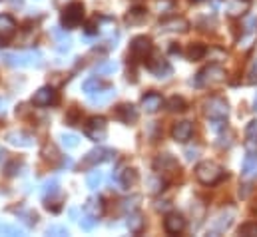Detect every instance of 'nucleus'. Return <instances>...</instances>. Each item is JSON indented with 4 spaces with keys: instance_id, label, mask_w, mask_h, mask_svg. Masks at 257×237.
Returning a JSON list of instances; mask_svg holds the SVG:
<instances>
[{
    "instance_id": "f257e3e1",
    "label": "nucleus",
    "mask_w": 257,
    "mask_h": 237,
    "mask_svg": "<svg viewBox=\"0 0 257 237\" xmlns=\"http://www.w3.org/2000/svg\"><path fill=\"white\" fill-rule=\"evenodd\" d=\"M195 178L203 185H215V183H219L221 179L225 178V170L217 162L205 160V162H199L195 166Z\"/></svg>"
},
{
    "instance_id": "f03ea898",
    "label": "nucleus",
    "mask_w": 257,
    "mask_h": 237,
    "mask_svg": "<svg viewBox=\"0 0 257 237\" xmlns=\"http://www.w3.org/2000/svg\"><path fill=\"white\" fill-rule=\"evenodd\" d=\"M2 60L8 66H14V68H34V66L42 64V54L38 50H26V52L2 54Z\"/></svg>"
},
{
    "instance_id": "7ed1b4c3",
    "label": "nucleus",
    "mask_w": 257,
    "mask_h": 237,
    "mask_svg": "<svg viewBox=\"0 0 257 237\" xmlns=\"http://www.w3.org/2000/svg\"><path fill=\"white\" fill-rule=\"evenodd\" d=\"M223 80H225V70L219 64H209L203 70H199V74L195 76V86L197 88H209V86H215Z\"/></svg>"
},
{
    "instance_id": "20e7f679",
    "label": "nucleus",
    "mask_w": 257,
    "mask_h": 237,
    "mask_svg": "<svg viewBox=\"0 0 257 237\" xmlns=\"http://www.w3.org/2000/svg\"><path fill=\"white\" fill-rule=\"evenodd\" d=\"M203 114L209 120H215V122H221L229 116V104L223 100V98H207L203 102Z\"/></svg>"
},
{
    "instance_id": "39448f33",
    "label": "nucleus",
    "mask_w": 257,
    "mask_h": 237,
    "mask_svg": "<svg viewBox=\"0 0 257 237\" xmlns=\"http://www.w3.org/2000/svg\"><path fill=\"white\" fill-rule=\"evenodd\" d=\"M84 18V4L82 2H70L62 10V26L64 28H76Z\"/></svg>"
},
{
    "instance_id": "423d86ee",
    "label": "nucleus",
    "mask_w": 257,
    "mask_h": 237,
    "mask_svg": "<svg viewBox=\"0 0 257 237\" xmlns=\"http://www.w3.org/2000/svg\"><path fill=\"white\" fill-rule=\"evenodd\" d=\"M114 156H116L114 150H108V148H94V150H90V152L84 156L82 168H84V170L94 168V166H98V164H104V162L114 160Z\"/></svg>"
},
{
    "instance_id": "0eeeda50",
    "label": "nucleus",
    "mask_w": 257,
    "mask_h": 237,
    "mask_svg": "<svg viewBox=\"0 0 257 237\" xmlns=\"http://www.w3.org/2000/svg\"><path fill=\"white\" fill-rule=\"evenodd\" d=\"M84 132H86V136L92 142H102L108 136V122H106V118H102V116H94V118L88 120Z\"/></svg>"
},
{
    "instance_id": "6e6552de",
    "label": "nucleus",
    "mask_w": 257,
    "mask_h": 237,
    "mask_svg": "<svg viewBox=\"0 0 257 237\" xmlns=\"http://www.w3.org/2000/svg\"><path fill=\"white\" fill-rule=\"evenodd\" d=\"M233 217H235V211H233L231 207H227V209H221V211L215 215V219L211 221V225H209V233H211V235H219V233H225V231L231 227V223H233Z\"/></svg>"
},
{
    "instance_id": "1a4fd4ad",
    "label": "nucleus",
    "mask_w": 257,
    "mask_h": 237,
    "mask_svg": "<svg viewBox=\"0 0 257 237\" xmlns=\"http://www.w3.org/2000/svg\"><path fill=\"white\" fill-rule=\"evenodd\" d=\"M152 54V40L148 36H136L130 44V56L134 60H146Z\"/></svg>"
},
{
    "instance_id": "9d476101",
    "label": "nucleus",
    "mask_w": 257,
    "mask_h": 237,
    "mask_svg": "<svg viewBox=\"0 0 257 237\" xmlns=\"http://www.w3.org/2000/svg\"><path fill=\"white\" fill-rule=\"evenodd\" d=\"M148 62H146V66H148V70L156 76V78H168L170 74H172V66H170V62L166 58H162L160 54H154V56H148Z\"/></svg>"
},
{
    "instance_id": "9b49d317",
    "label": "nucleus",
    "mask_w": 257,
    "mask_h": 237,
    "mask_svg": "<svg viewBox=\"0 0 257 237\" xmlns=\"http://www.w3.org/2000/svg\"><path fill=\"white\" fill-rule=\"evenodd\" d=\"M56 102H58V94H56V90L50 88V86H44V88L36 90L34 96H32V104H34V106H40V108L54 106Z\"/></svg>"
},
{
    "instance_id": "f8f14e48",
    "label": "nucleus",
    "mask_w": 257,
    "mask_h": 237,
    "mask_svg": "<svg viewBox=\"0 0 257 237\" xmlns=\"http://www.w3.org/2000/svg\"><path fill=\"white\" fill-rule=\"evenodd\" d=\"M154 168L160 174H176V172H180V164L172 154H160L156 158V162H154Z\"/></svg>"
},
{
    "instance_id": "ddd939ff",
    "label": "nucleus",
    "mask_w": 257,
    "mask_h": 237,
    "mask_svg": "<svg viewBox=\"0 0 257 237\" xmlns=\"http://www.w3.org/2000/svg\"><path fill=\"white\" fill-rule=\"evenodd\" d=\"M4 140L10 146H16V148H30L34 144V138L28 132H22V130H10V132H6L4 134Z\"/></svg>"
},
{
    "instance_id": "4468645a",
    "label": "nucleus",
    "mask_w": 257,
    "mask_h": 237,
    "mask_svg": "<svg viewBox=\"0 0 257 237\" xmlns=\"http://www.w3.org/2000/svg\"><path fill=\"white\" fill-rule=\"evenodd\" d=\"M164 227H166V231H168L170 235H178V233H182V231L186 229V219H184L182 213L172 211V213L166 215V219H164Z\"/></svg>"
},
{
    "instance_id": "2eb2a0df",
    "label": "nucleus",
    "mask_w": 257,
    "mask_h": 237,
    "mask_svg": "<svg viewBox=\"0 0 257 237\" xmlns=\"http://www.w3.org/2000/svg\"><path fill=\"white\" fill-rule=\"evenodd\" d=\"M188 28H190V22L182 16H172L160 22V30L164 32H188Z\"/></svg>"
},
{
    "instance_id": "dca6fc26",
    "label": "nucleus",
    "mask_w": 257,
    "mask_h": 237,
    "mask_svg": "<svg viewBox=\"0 0 257 237\" xmlns=\"http://www.w3.org/2000/svg\"><path fill=\"white\" fill-rule=\"evenodd\" d=\"M192 136H193L192 122H178V124H174V128H172V138H174L176 142L186 144Z\"/></svg>"
},
{
    "instance_id": "f3484780",
    "label": "nucleus",
    "mask_w": 257,
    "mask_h": 237,
    "mask_svg": "<svg viewBox=\"0 0 257 237\" xmlns=\"http://www.w3.org/2000/svg\"><path fill=\"white\" fill-rule=\"evenodd\" d=\"M114 96H116V90L114 88H102L98 92L88 94V102L92 106H104V104H110L114 100Z\"/></svg>"
},
{
    "instance_id": "a211bd4d",
    "label": "nucleus",
    "mask_w": 257,
    "mask_h": 237,
    "mask_svg": "<svg viewBox=\"0 0 257 237\" xmlns=\"http://www.w3.org/2000/svg\"><path fill=\"white\" fill-rule=\"evenodd\" d=\"M162 106H164V98L160 94H156V92H150V94H146L142 98V110L148 112V114H156Z\"/></svg>"
},
{
    "instance_id": "6ab92c4d",
    "label": "nucleus",
    "mask_w": 257,
    "mask_h": 237,
    "mask_svg": "<svg viewBox=\"0 0 257 237\" xmlns=\"http://www.w3.org/2000/svg\"><path fill=\"white\" fill-rule=\"evenodd\" d=\"M16 32V20L10 14H0V40L12 38Z\"/></svg>"
},
{
    "instance_id": "aec40b11",
    "label": "nucleus",
    "mask_w": 257,
    "mask_h": 237,
    "mask_svg": "<svg viewBox=\"0 0 257 237\" xmlns=\"http://www.w3.org/2000/svg\"><path fill=\"white\" fill-rule=\"evenodd\" d=\"M104 207H106V203H104V199H102L100 195H92V197L84 203V211L90 213V215L96 217V219L104 213Z\"/></svg>"
},
{
    "instance_id": "412c9836",
    "label": "nucleus",
    "mask_w": 257,
    "mask_h": 237,
    "mask_svg": "<svg viewBox=\"0 0 257 237\" xmlns=\"http://www.w3.org/2000/svg\"><path fill=\"white\" fill-rule=\"evenodd\" d=\"M241 178L243 179H255L257 178V154H249L243 160L241 166Z\"/></svg>"
},
{
    "instance_id": "4be33fe9",
    "label": "nucleus",
    "mask_w": 257,
    "mask_h": 237,
    "mask_svg": "<svg viewBox=\"0 0 257 237\" xmlns=\"http://www.w3.org/2000/svg\"><path fill=\"white\" fill-rule=\"evenodd\" d=\"M116 114H118V118L122 120L124 124H134L138 120V110L132 104H120L116 108Z\"/></svg>"
},
{
    "instance_id": "5701e85b",
    "label": "nucleus",
    "mask_w": 257,
    "mask_h": 237,
    "mask_svg": "<svg viewBox=\"0 0 257 237\" xmlns=\"http://www.w3.org/2000/svg\"><path fill=\"white\" fill-rule=\"evenodd\" d=\"M144 225H146V221H144L142 213L134 211V213H130V215H128V229H130V233H134V235H140V233L144 231Z\"/></svg>"
},
{
    "instance_id": "b1692460",
    "label": "nucleus",
    "mask_w": 257,
    "mask_h": 237,
    "mask_svg": "<svg viewBox=\"0 0 257 237\" xmlns=\"http://www.w3.org/2000/svg\"><path fill=\"white\" fill-rule=\"evenodd\" d=\"M116 178H118V181H120L122 187H132V185L138 183V172H136L134 168H126V170L118 172Z\"/></svg>"
},
{
    "instance_id": "393cba45",
    "label": "nucleus",
    "mask_w": 257,
    "mask_h": 237,
    "mask_svg": "<svg viewBox=\"0 0 257 237\" xmlns=\"http://www.w3.org/2000/svg\"><path fill=\"white\" fill-rule=\"evenodd\" d=\"M146 20V8H132L128 14H126V22L130 26H138Z\"/></svg>"
},
{
    "instance_id": "a878e982",
    "label": "nucleus",
    "mask_w": 257,
    "mask_h": 237,
    "mask_svg": "<svg viewBox=\"0 0 257 237\" xmlns=\"http://www.w3.org/2000/svg\"><path fill=\"white\" fill-rule=\"evenodd\" d=\"M60 181L58 178H52V179H46L44 181V185H42V195H44V199H48V197H52V195H56L60 189Z\"/></svg>"
},
{
    "instance_id": "bb28decb",
    "label": "nucleus",
    "mask_w": 257,
    "mask_h": 237,
    "mask_svg": "<svg viewBox=\"0 0 257 237\" xmlns=\"http://www.w3.org/2000/svg\"><path fill=\"white\" fill-rule=\"evenodd\" d=\"M164 187H166V179L162 178V174L148 178V191L150 193H160V191H164Z\"/></svg>"
},
{
    "instance_id": "cd10ccee",
    "label": "nucleus",
    "mask_w": 257,
    "mask_h": 237,
    "mask_svg": "<svg viewBox=\"0 0 257 237\" xmlns=\"http://www.w3.org/2000/svg\"><path fill=\"white\" fill-rule=\"evenodd\" d=\"M166 106H168L170 112H186V108H188V104H186V100L182 96H172L166 102Z\"/></svg>"
},
{
    "instance_id": "c85d7f7f",
    "label": "nucleus",
    "mask_w": 257,
    "mask_h": 237,
    "mask_svg": "<svg viewBox=\"0 0 257 237\" xmlns=\"http://www.w3.org/2000/svg\"><path fill=\"white\" fill-rule=\"evenodd\" d=\"M102 181H104V174L100 172V170H94V172H90L88 174V178H86V185L90 187V189H98V187H102Z\"/></svg>"
},
{
    "instance_id": "c756f323",
    "label": "nucleus",
    "mask_w": 257,
    "mask_h": 237,
    "mask_svg": "<svg viewBox=\"0 0 257 237\" xmlns=\"http://www.w3.org/2000/svg\"><path fill=\"white\" fill-rule=\"evenodd\" d=\"M207 54V48L203 46V44H199V42H195V44H192L190 48H188V58L190 60H201L203 56Z\"/></svg>"
},
{
    "instance_id": "7c9ffc66",
    "label": "nucleus",
    "mask_w": 257,
    "mask_h": 237,
    "mask_svg": "<svg viewBox=\"0 0 257 237\" xmlns=\"http://www.w3.org/2000/svg\"><path fill=\"white\" fill-rule=\"evenodd\" d=\"M42 158H44L46 162L56 164V162H58V158H60V154H58V150H56V146H54V144H46V146L42 148Z\"/></svg>"
},
{
    "instance_id": "2f4dec72",
    "label": "nucleus",
    "mask_w": 257,
    "mask_h": 237,
    "mask_svg": "<svg viewBox=\"0 0 257 237\" xmlns=\"http://www.w3.org/2000/svg\"><path fill=\"white\" fill-rule=\"evenodd\" d=\"M116 70H118L116 62H100V64L94 68V72H96V74H100V76H108V74H114Z\"/></svg>"
},
{
    "instance_id": "473e14b6",
    "label": "nucleus",
    "mask_w": 257,
    "mask_h": 237,
    "mask_svg": "<svg viewBox=\"0 0 257 237\" xmlns=\"http://www.w3.org/2000/svg\"><path fill=\"white\" fill-rule=\"evenodd\" d=\"M102 88H104V84H102V80H98V78H88V80L82 84V90H84L86 94L98 92V90H102Z\"/></svg>"
},
{
    "instance_id": "72a5a7b5",
    "label": "nucleus",
    "mask_w": 257,
    "mask_h": 237,
    "mask_svg": "<svg viewBox=\"0 0 257 237\" xmlns=\"http://www.w3.org/2000/svg\"><path fill=\"white\" fill-rule=\"evenodd\" d=\"M225 6H227V12H229L231 16H239V14H243V12L247 10V4L241 2V0H233V2H229V4H225Z\"/></svg>"
},
{
    "instance_id": "f704fd0d",
    "label": "nucleus",
    "mask_w": 257,
    "mask_h": 237,
    "mask_svg": "<svg viewBox=\"0 0 257 237\" xmlns=\"http://www.w3.org/2000/svg\"><path fill=\"white\" fill-rule=\"evenodd\" d=\"M60 142H62V146H64L66 150H74V148H78V144H80V140H78L76 134H62V136H60Z\"/></svg>"
},
{
    "instance_id": "c9c22d12",
    "label": "nucleus",
    "mask_w": 257,
    "mask_h": 237,
    "mask_svg": "<svg viewBox=\"0 0 257 237\" xmlns=\"http://www.w3.org/2000/svg\"><path fill=\"white\" fill-rule=\"evenodd\" d=\"M96 221H98V219H96V217H92V215H90V213H86V211H84V215H82V217L78 219V223H80V227H82V229H86V231H90V229H94V225H96Z\"/></svg>"
},
{
    "instance_id": "e433bc0d",
    "label": "nucleus",
    "mask_w": 257,
    "mask_h": 237,
    "mask_svg": "<svg viewBox=\"0 0 257 237\" xmlns=\"http://www.w3.org/2000/svg\"><path fill=\"white\" fill-rule=\"evenodd\" d=\"M239 235L243 237H255L257 235V221H247L239 227Z\"/></svg>"
},
{
    "instance_id": "4c0bfd02",
    "label": "nucleus",
    "mask_w": 257,
    "mask_h": 237,
    "mask_svg": "<svg viewBox=\"0 0 257 237\" xmlns=\"http://www.w3.org/2000/svg\"><path fill=\"white\" fill-rule=\"evenodd\" d=\"M0 235H10V237H16V235H22V229L10 225V223H0Z\"/></svg>"
},
{
    "instance_id": "58836bf2",
    "label": "nucleus",
    "mask_w": 257,
    "mask_h": 237,
    "mask_svg": "<svg viewBox=\"0 0 257 237\" xmlns=\"http://www.w3.org/2000/svg\"><path fill=\"white\" fill-rule=\"evenodd\" d=\"M54 38L58 40V50H68L70 48V38L62 30H54Z\"/></svg>"
},
{
    "instance_id": "ea45409f",
    "label": "nucleus",
    "mask_w": 257,
    "mask_h": 237,
    "mask_svg": "<svg viewBox=\"0 0 257 237\" xmlns=\"http://www.w3.org/2000/svg\"><path fill=\"white\" fill-rule=\"evenodd\" d=\"M140 199H142V197H140V195H132V197H130V199H124V201H122V209H124V211H132V209H136V207H138V203H140Z\"/></svg>"
},
{
    "instance_id": "a19ab883",
    "label": "nucleus",
    "mask_w": 257,
    "mask_h": 237,
    "mask_svg": "<svg viewBox=\"0 0 257 237\" xmlns=\"http://www.w3.org/2000/svg\"><path fill=\"white\" fill-rule=\"evenodd\" d=\"M46 233H48V235L64 237V235H68V229H66V227H62V225H50V227L46 229Z\"/></svg>"
},
{
    "instance_id": "79ce46f5",
    "label": "nucleus",
    "mask_w": 257,
    "mask_h": 237,
    "mask_svg": "<svg viewBox=\"0 0 257 237\" xmlns=\"http://www.w3.org/2000/svg\"><path fill=\"white\" fill-rule=\"evenodd\" d=\"M98 32H100V20L94 18L92 22H88V26H86V34H88V36H94V34H98Z\"/></svg>"
},
{
    "instance_id": "37998d69",
    "label": "nucleus",
    "mask_w": 257,
    "mask_h": 237,
    "mask_svg": "<svg viewBox=\"0 0 257 237\" xmlns=\"http://www.w3.org/2000/svg\"><path fill=\"white\" fill-rule=\"evenodd\" d=\"M247 82H249V84H257V60H253V62H251V66H249Z\"/></svg>"
},
{
    "instance_id": "c03bdc74",
    "label": "nucleus",
    "mask_w": 257,
    "mask_h": 237,
    "mask_svg": "<svg viewBox=\"0 0 257 237\" xmlns=\"http://www.w3.org/2000/svg\"><path fill=\"white\" fill-rule=\"evenodd\" d=\"M257 132V122H249V126H247V130H245V136H247V140H253V134Z\"/></svg>"
},
{
    "instance_id": "a18cd8bd",
    "label": "nucleus",
    "mask_w": 257,
    "mask_h": 237,
    "mask_svg": "<svg viewBox=\"0 0 257 237\" xmlns=\"http://www.w3.org/2000/svg\"><path fill=\"white\" fill-rule=\"evenodd\" d=\"M20 166H22L20 162H14V164H12V166H10L8 170H6V172H8V176H16V174H18L16 170H20Z\"/></svg>"
},
{
    "instance_id": "49530a36",
    "label": "nucleus",
    "mask_w": 257,
    "mask_h": 237,
    "mask_svg": "<svg viewBox=\"0 0 257 237\" xmlns=\"http://www.w3.org/2000/svg\"><path fill=\"white\" fill-rule=\"evenodd\" d=\"M197 154H199V148H193V150L190 148V150L186 152V158L192 162V160H195V158H197Z\"/></svg>"
},
{
    "instance_id": "de8ad7c7",
    "label": "nucleus",
    "mask_w": 257,
    "mask_h": 237,
    "mask_svg": "<svg viewBox=\"0 0 257 237\" xmlns=\"http://www.w3.org/2000/svg\"><path fill=\"white\" fill-rule=\"evenodd\" d=\"M168 207H170V201H158V203H156V209H158V211L168 209Z\"/></svg>"
},
{
    "instance_id": "09e8293b",
    "label": "nucleus",
    "mask_w": 257,
    "mask_h": 237,
    "mask_svg": "<svg viewBox=\"0 0 257 237\" xmlns=\"http://www.w3.org/2000/svg\"><path fill=\"white\" fill-rule=\"evenodd\" d=\"M253 106H255V110H257V94H255V100H253Z\"/></svg>"
},
{
    "instance_id": "8fccbe9b",
    "label": "nucleus",
    "mask_w": 257,
    "mask_h": 237,
    "mask_svg": "<svg viewBox=\"0 0 257 237\" xmlns=\"http://www.w3.org/2000/svg\"><path fill=\"white\" fill-rule=\"evenodd\" d=\"M192 2H201V0H192Z\"/></svg>"
}]
</instances>
